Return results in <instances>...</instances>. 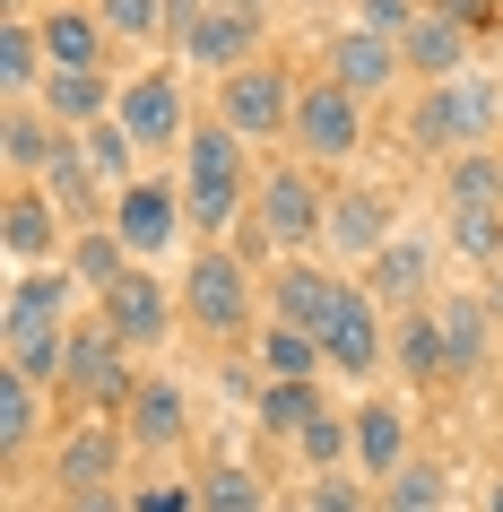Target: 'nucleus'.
Masks as SVG:
<instances>
[{"instance_id": "31", "label": "nucleus", "mask_w": 503, "mask_h": 512, "mask_svg": "<svg viewBox=\"0 0 503 512\" xmlns=\"http://www.w3.org/2000/svg\"><path fill=\"white\" fill-rule=\"evenodd\" d=\"M243 148H252V139H235L226 122H200L191 148H183V183H252V174H243Z\"/></svg>"}, {"instance_id": "20", "label": "nucleus", "mask_w": 503, "mask_h": 512, "mask_svg": "<svg viewBox=\"0 0 503 512\" xmlns=\"http://www.w3.org/2000/svg\"><path fill=\"white\" fill-rule=\"evenodd\" d=\"M35 35H44V61L53 70H105V18L87 9V0H61V9H44L35 18Z\"/></svg>"}, {"instance_id": "14", "label": "nucleus", "mask_w": 503, "mask_h": 512, "mask_svg": "<svg viewBox=\"0 0 503 512\" xmlns=\"http://www.w3.org/2000/svg\"><path fill=\"white\" fill-rule=\"evenodd\" d=\"M0 243H9L18 270H53L61 252H70V217H61L35 183H18V191H9V209H0Z\"/></svg>"}, {"instance_id": "47", "label": "nucleus", "mask_w": 503, "mask_h": 512, "mask_svg": "<svg viewBox=\"0 0 503 512\" xmlns=\"http://www.w3.org/2000/svg\"><path fill=\"white\" fill-rule=\"evenodd\" d=\"M486 512H503V478H495V486H486Z\"/></svg>"}, {"instance_id": "17", "label": "nucleus", "mask_w": 503, "mask_h": 512, "mask_svg": "<svg viewBox=\"0 0 503 512\" xmlns=\"http://www.w3.org/2000/svg\"><path fill=\"white\" fill-rule=\"evenodd\" d=\"M399 61H408V79H417V87H443V79H460V70H477V35H469V27H451L443 9L425 0V18L408 27Z\"/></svg>"}, {"instance_id": "30", "label": "nucleus", "mask_w": 503, "mask_h": 512, "mask_svg": "<svg viewBox=\"0 0 503 512\" xmlns=\"http://www.w3.org/2000/svg\"><path fill=\"white\" fill-rule=\"evenodd\" d=\"M61 270L79 278V287H96V296H105L113 278L131 270V243L113 235V226H79V235H70V252H61Z\"/></svg>"}, {"instance_id": "2", "label": "nucleus", "mask_w": 503, "mask_h": 512, "mask_svg": "<svg viewBox=\"0 0 503 512\" xmlns=\"http://www.w3.org/2000/svg\"><path fill=\"white\" fill-rule=\"evenodd\" d=\"M174 296H183V322L200 330V339H243V330H252L261 287H252V261H243V252L200 243V252H191V278L174 287Z\"/></svg>"}, {"instance_id": "43", "label": "nucleus", "mask_w": 503, "mask_h": 512, "mask_svg": "<svg viewBox=\"0 0 503 512\" xmlns=\"http://www.w3.org/2000/svg\"><path fill=\"white\" fill-rule=\"evenodd\" d=\"M417 18H425V0H356V27H365V35H391V44H408Z\"/></svg>"}, {"instance_id": "22", "label": "nucleus", "mask_w": 503, "mask_h": 512, "mask_svg": "<svg viewBox=\"0 0 503 512\" xmlns=\"http://www.w3.org/2000/svg\"><path fill=\"white\" fill-rule=\"evenodd\" d=\"M113 96H122V79H105V70H53L35 105L53 113L61 131H96V122H113Z\"/></svg>"}, {"instance_id": "28", "label": "nucleus", "mask_w": 503, "mask_h": 512, "mask_svg": "<svg viewBox=\"0 0 503 512\" xmlns=\"http://www.w3.org/2000/svg\"><path fill=\"white\" fill-rule=\"evenodd\" d=\"M44 79H53V61H44L35 18H0V96H9V105H35Z\"/></svg>"}, {"instance_id": "42", "label": "nucleus", "mask_w": 503, "mask_h": 512, "mask_svg": "<svg viewBox=\"0 0 503 512\" xmlns=\"http://www.w3.org/2000/svg\"><path fill=\"white\" fill-rule=\"evenodd\" d=\"M295 504H304V512H382V495H365V486H356V469H321Z\"/></svg>"}, {"instance_id": "15", "label": "nucleus", "mask_w": 503, "mask_h": 512, "mask_svg": "<svg viewBox=\"0 0 503 512\" xmlns=\"http://www.w3.org/2000/svg\"><path fill=\"white\" fill-rule=\"evenodd\" d=\"M330 79L356 96V105H373V96H391L399 79H408V61H399L391 35H365V27H339L330 35Z\"/></svg>"}, {"instance_id": "41", "label": "nucleus", "mask_w": 503, "mask_h": 512, "mask_svg": "<svg viewBox=\"0 0 503 512\" xmlns=\"http://www.w3.org/2000/svg\"><path fill=\"white\" fill-rule=\"evenodd\" d=\"M451 252L477 261V270H495L503 261V209H451Z\"/></svg>"}, {"instance_id": "26", "label": "nucleus", "mask_w": 503, "mask_h": 512, "mask_svg": "<svg viewBox=\"0 0 503 512\" xmlns=\"http://www.w3.org/2000/svg\"><path fill=\"white\" fill-rule=\"evenodd\" d=\"M183 434H191V400H183V382L148 374V382H139V400H131V443H139V452H174Z\"/></svg>"}, {"instance_id": "33", "label": "nucleus", "mask_w": 503, "mask_h": 512, "mask_svg": "<svg viewBox=\"0 0 503 512\" xmlns=\"http://www.w3.org/2000/svg\"><path fill=\"white\" fill-rule=\"evenodd\" d=\"M70 296H79V278L61 270H18L9 278V313H35V322H70Z\"/></svg>"}, {"instance_id": "48", "label": "nucleus", "mask_w": 503, "mask_h": 512, "mask_svg": "<svg viewBox=\"0 0 503 512\" xmlns=\"http://www.w3.org/2000/svg\"><path fill=\"white\" fill-rule=\"evenodd\" d=\"M269 512H304V504H269Z\"/></svg>"}, {"instance_id": "23", "label": "nucleus", "mask_w": 503, "mask_h": 512, "mask_svg": "<svg viewBox=\"0 0 503 512\" xmlns=\"http://www.w3.org/2000/svg\"><path fill=\"white\" fill-rule=\"evenodd\" d=\"M70 139H79V131H61L44 105H9V122H0V157H9V174H18V183H35V174H44Z\"/></svg>"}, {"instance_id": "8", "label": "nucleus", "mask_w": 503, "mask_h": 512, "mask_svg": "<svg viewBox=\"0 0 503 512\" xmlns=\"http://www.w3.org/2000/svg\"><path fill=\"white\" fill-rule=\"evenodd\" d=\"M113 122L139 148H191V105H183V70H131L113 96Z\"/></svg>"}, {"instance_id": "25", "label": "nucleus", "mask_w": 503, "mask_h": 512, "mask_svg": "<svg viewBox=\"0 0 503 512\" xmlns=\"http://www.w3.org/2000/svg\"><path fill=\"white\" fill-rule=\"evenodd\" d=\"M391 365L417 391H434V382H451V356H443V313L434 304H417V313H399V330H391Z\"/></svg>"}, {"instance_id": "37", "label": "nucleus", "mask_w": 503, "mask_h": 512, "mask_svg": "<svg viewBox=\"0 0 503 512\" xmlns=\"http://www.w3.org/2000/svg\"><path fill=\"white\" fill-rule=\"evenodd\" d=\"M382 512H451V478H443V460H408V469L382 486Z\"/></svg>"}, {"instance_id": "39", "label": "nucleus", "mask_w": 503, "mask_h": 512, "mask_svg": "<svg viewBox=\"0 0 503 512\" xmlns=\"http://www.w3.org/2000/svg\"><path fill=\"white\" fill-rule=\"evenodd\" d=\"M79 148H87V165H96V183H113V191H131L139 174V139L122 131V122H96V131H79Z\"/></svg>"}, {"instance_id": "13", "label": "nucleus", "mask_w": 503, "mask_h": 512, "mask_svg": "<svg viewBox=\"0 0 503 512\" xmlns=\"http://www.w3.org/2000/svg\"><path fill=\"white\" fill-rule=\"evenodd\" d=\"M122 460H131V426L96 417V426H70V434H61L53 478H61V495H96V486L122 478Z\"/></svg>"}, {"instance_id": "3", "label": "nucleus", "mask_w": 503, "mask_h": 512, "mask_svg": "<svg viewBox=\"0 0 503 512\" xmlns=\"http://www.w3.org/2000/svg\"><path fill=\"white\" fill-rule=\"evenodd\" d=\"M252 226L269 252H313L330 235V191L313 183V165H269L252 191Z\"/></svg>"}, {"instance_id": "34", "label": "nucleus", "mask_w": 503, "mask_h": 512, "mask_svg": "<svg viewBox=\"0 0 503 512\" xmlns=\"http://www.w3.org/2000/svg\"><path fill=\"white\" fill-rule=\"evenodd\" d=\"M200 512H269V486L243 460H209L200 469Z\"/></svg>"}, {"instance_id": "11", "label": "nucleus", "mask_w": 503, "mask_h": 512, "mask_svg": "<svg viewBox=\"0 0 503 512\" xmlns=\"http://www.w3.org/2000/svg\"><path fill=\"white\" fill-rule=\"evenodd\" d=\"M330 252H339V261H382V252H391L399 243V200L391 191H373V183H356V191H339V200H330Z\"/></svg>"}, {"instance_id": "44", "label": "nucleus", "mask_w": 503, "mask_h": 512, "mask_svg": "<svg viewBox=\"0 0 503 512\" xmlns=\"http://www.w3.org/2000/svg\"><path fill=\"white\" fill-rule=\"evenodd\" d=\"M131 512H200V486L157 478V486H139V495H131Z\"/></svg>"}, {"instance_id": "16", "label": "nucleus", "mask_w": 503, "mask_h": 512, "mask_svg": "<svg viewBox=\"0 0 503 512\" xmlns=\"http://www.w3.org/2000/svg\"><path fill=\"white\" fill-rule=\"evenodd\" d=\"M0 348H9V365H0V374H27V382H44V391H61V382H70V322L0 313Z\"/></svg>"}, {"instance_id": "40", "label": "nucleus", "mask_w": 503, "mask_h": 512, "mask_svg": "<svg viewBox=\"0 0 503 512\" xmlns=\"http://www.w3.org/2000/svg\"><path fill=\"white\" fill-rule=\"evenodd\" d=\"M313 417H321V382H261V426H278L295 443Z\"/></svg>"}, {"instance_id": "46", "label": "nucleus", "mask_w": 503, "mask_h": 512, "mask_svg": "<svg viewBox=\"0 0 503 512\" xmlns=\"http://www.w3.org/2000/svg\"><path fill=\"white\" fill-rule=\"evenodd\" d=\"M61 512H131L122 486H96V495H61Z\"/></svg>"}, {"instance_id": "12", "label": "nucleus", "mask_w": 503, "mask_h": 512, "mask_svg": "<svg viewBox=\"0 0 503 512\" xmlns=\"http://www.w3.org/2000/svg\"><path fill=\"white\" fill-rule=\"evenodd\" d=\"M313 339H321V356H330V365H339L347 382H365L373 365L391 356V330H382V304H373L365 287H347V304H339V313H330V322L313 330Z\"/></svg>"}, {"instance_id": "1", "label": "nucleus", "mask_w": 503, "mask_h": 512, "mask_svg": "<svg viewBox=\"0 0 503 512\" xmlns=\"http://www.w3.org/2000/svg\"><path fill=\"white\" fill-rule=\"evenodd\" d=\"M495 131H503V79H486V70H460V79L408 96V148L443 165L460 148H495Z\"/></svg>"}, {"instance_id": "32", "label": "nucleus", "mask_w": 503, "mask_h": 512, "mask_svg": "<svg viewBox=\"0 0 503 512\" xmlns=\"http://www.w3.org/2000/svg\"><path fill=\"white\" fill-rule=\"evenodd\" d=\"M443 200L451 209H503V157L495 148H460L443 165Z\"/></svg>"}, {"instance_id": "7", "label": "nucleus", "mask_w": 503, "mask_h": 512, "mask_svg": "<svg viewBox=\"0 0 503 512\" xmlns=\"http://www.w3.org/2000/svg\"><path fill=\"white\" fill-rule=\"evenodd\" d=\"M287 139H295L313 165H347L356 148H365V105L321 70V79H304V96H295V131H287Z\"/></svg>"}, {"instance_id": "27", "label": "nucleus", "mask_w": 503, "mask_h": 512, "mask_svg": "<svg viewBox=\"0 0 503 512\" xmlns=\"http://www.w3.org/2000/svg\"><path fill=\"white\" fill-rule=\"evenodd\" d=\"M434 313H443V356H451V382L486 374V348H495V313H486L477 296H443Z\"/></svg>"}, {"instance_id": "24", "label": "nucleus", "mask_w": 503, "mask_h": 512, "mask_svg": "<svg viewBox=\"0 0 503 512\" xmlns=\"http://www.w3.org/2000/svg\"><path fill=\"white\" fill-rule=\"evenodd\" d=\"M425 287H434V252H425L417 235H399L382 261H365V296H373V304H399V313H417Z\"/></svg>"}, {"instance_id": "38", "label": "nucleus", "mask_w": 503, "mask_h": 512, "mask_svg": "<svg viewBox=\"0 0 503 512\" xmlns=\"http://www.w3.org/2000/svg\"><path fill=\"white\" fill-rule=\"evenodd\" d=\"M96 18H105L113 44H165L174 35V18H165V0H87Z\"/></svg>"}, {"instance_id": "19", "label": "nucleus", "mask_w": 503, "mask_h": 512, "mask_svg": "<svg viewBox=\"0 0 503 512\" xmlns=\"http://www.w3.org/2000/svg\"><path fill=\"white\" fill-rule=\"evenodd\" d=\"M347 417H356V469H365L373 486H391L399 469H408V408L399 400H365V408H347Z\"/></svg>"}, {"instance_id": "4", "label": "nucleus", "mask_w": 503, "mask_h": 512, "mask_svg": "<svg viewBox=\"0 0 503 512\" xmlns=\"http://www.w3.org/2000/svg\"><path fill=\"white\" fill-rule=\"evenodd\" d=\"M96 322H105L131 356H157L165 339H174V322H183V296H174V287H165L148 261H131V270H122L105 296H96Z\"/></svg>"}, {"instance_id": "21", "label": "nucleus", "mask_w": 503, "mask_h": 512, "mask_svg": "<svg viewBox=\"0 0 503 512\" xmlns=\"http://www.w3.org/2000/svg\"><path fill=\"white\" fill-rule=\"evenodd\" d=\"M35 191H44V200L70 217V235H79V226H105V217H113V209H105V183H96V165H87L79 139H70V148H61L44 174H35Z\"/></svg>"}, {"instance_id": "29", "label": "nucleus", "mask_w": 503, "mask_h": 512, "mask_svg": "<svg viewBox=\"0 0 503 512\" xmlns=\"http://www.w3.org/2000/svg\"><path fill=\"white\" fill-rule=\"evenodd\" d=\"M321 339L313 330H295V322H269L261 330V382H321Z\"/></svg>"}, {"instance_id": "36", "label": "nucleus", "mask_w": 503, "mask_h": 512, "mask_svg": "<svg viewBox=\"0 0 503 512\" xmlns=\"http://www.w3.org/2000/svg\"><path fill=\"white\" fill-rule=\"evenodd\" d=\"M295 452H304V469H356V417H339V408H321L313 426L295 434Z\"/></svg>"}, {"instance_id": "5", "label": "nucleus", "mask_w": 503, "mask_h": 512, "mask_svg": "<svg viewBox=\"0 0 503 512\" xmlns=\"http://www.w3.org/2000/svg\"><path fill=\"white\" fill-rule=\"evenodd\" d=\"M295 96H304V79H295L287 61H252V70H235V79L217 87V122L235 139H287Z\"/></svg>"}, {"instance_id": "9", "label": "nucleus", "mask_w": 503, "mask_h": 512, "mask_svg": "<svg viewBox=\"0 0 503 512\" xmlns=\"http://www.w3.org/2000/svg\"><path fill=\"white\" fill-rule=\"evenodd\" d=\"M105 226L131 243V261H165V252L191 235L183 191H174V183H148V174H139L131 191H113V217H105Z\"/></svg>"}, {"instance_id": "6", "label": "nucleus", "mask_w": 503, "mask_h": 512, "mask_svg": "<svg viewBox=\"0 0 503 512\" xmlns=\"http://www.w3.org/2000/svg\"><path fill=\"white\" fill-rule=\"evenodd\" d=\"M139 382L148 374H131V348H122L105 322H70V382H61V391H79L96 417H131Z\"/></svg>"}, {"instance_id": "10", "label": "nucleus", "mask_w": 503, "mask_h": 512, "mask_svg": "<svg viewBox=\"0 0 503 512\" xmlns=\"http://www.w3.org/2000/svg\"><path fill=\"white\" fill-rule=\"evenodd\" d=\"M183 61L200 70V79H217V87L235 79V70H252V61H261V9H252V0L209 9V18L183 35Z\"/></svg>"}, {"instance_id": "45", "label": "nucleus", "mask_w": 503, "mask_h": 512, "mask_svg": "<svg viewBox=\"0 0 503 512\" xmlns=\"http://www.w3.org/2000/svg\"><path fill=\"white\" fill-rule=\"evenodd\" d=\"M434 9H443L451 27H469V35H486V27H495V0H434Z\"/></svg>"}, {"instance_id": "18", "label": "nucleus", "mask_w": 503, "mask_h": 512, "mask_svg": "<svg viewBox=\"0 0 503 512\" xmlns=\"http://www.w3.org/2000/svg\"><path fill=\"white\" fill-rule=\"evenodd\" d=\"M347 304L339 270H313V261H278L269 270V322H295V330H321L330 313Z\"/></svg>"}, {"instance_id": "35", "label": "nucleus", "mask_w": 503, "mask_h": 512, "mask_svg": "<svg viewBox=\"0 0 503 512\" xmlns=\"http://www.w3.org/2000/svg\"><path fill=\"white\" fill-rule=\"evenodd\" d=\"M35 434H44V382L0 374V443L9 452H35Z\"/></svg>"}]
</instances>
